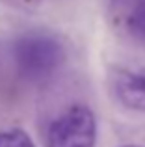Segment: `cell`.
<instances>
[{
    "label": "cell",
    "instance_id": "obj_1",
    "mask_svg": "<svg viewBox=\"0 0 145 147\" xmlns=\"http://www.w3.org/2000/svg\"><path fill=\"white\" fill-rule=\"evenodd\" d=\"M15 71L30 84L50 80L65 61V49L52 34L28 32L22 34L11 49Z\"/></svg>",
    "mask_w": 145,
    "mask_h": 147
},
{
    "label": "cell",
    "instance_id": "obj_2",
    "mask_svg": "<svg viewBox=\"0 0 145 147\" xmlns=\"http://www.w3.org/2000/svg\"><path fill=\"white\" fill-rule=\"evenodd\" d=\"M47 147H95L97 119L89 106L72 104L48 125Z\"/></svg>",
    "mask_w": 145,
    "mask_h": 147
},
{
    "label": "cell",
    "instance_id": "obj_3",
    "mask_svg": "<svg viewBox=\"0 0 145 147\" xmlns=\"http://www.w3.org/2000/svg\"><path fill=\"white\" fill-rule=\"evenodd\" d=\"M112 88L115 99L125 108L145 112V65L117 69L112 78Z\"/></svg>",
    "mask_w": 145,
    "mask_h": 147
},
{
    "label": "cell",
    "instance_id": "obj_4",
    "mask_svg": "<svg viewBox=\"0 0 145 147\" xmlns=\"http://www.w3.org/2000/svg\"><path fill=\"white\" fill-rule=\"evenodd\" d=\"M127 28L138 41L145 43V0H132L127 17Z\"/></svg>",
    "mask_w": 145,
    "mask_h": 147
},
{
    "label": "cell",
    "instance_id": "obj_5",
    "mask_svg": "<svg viewBox=\"0 0 145 147\" xmlns=\"http://www.w3.org/2000/svg\"><path fill=\"white\" fill-rule=\"evenodd\" d=\"M0 147H36L32 138L22 129H2L0 130Z\"/></svg>",
    "mask_w": 145,
    "mask_h": 147
},
{
    "label": "cell",
    "instance_id": "obj_6",
    "mask_svg": "<svg viewBox=\"0 0 145 147\" xmlns=\"http://www.w3.org/2000/svg\"><path fill=\"white\" fill-rule=\"evenodd\" d=\"M121 147H143V145H121Z\"/></svg>",
    "mask_w": 145,
    "mask_h": 147
},
{
    "label": "cell",
    "instance_id": "obj_7",
    "mask_svg": "<svg viewBox=\"0 0 145 147\" xmlns=\"http://www.w3.org/2000/svg\"><path fill=\"white\" fill-rule=\"evenodd\" d=\"M115 2H119V0H115Z\"/></svg>",
    "mask_w": 145,
    "mask_h": 147
}]
</instances>
